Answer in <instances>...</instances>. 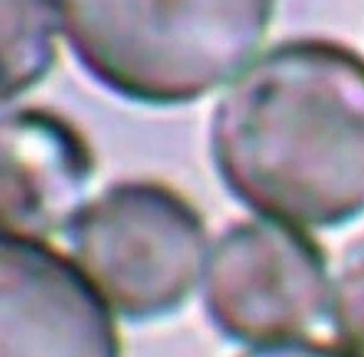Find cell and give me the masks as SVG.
Segmentation results:
<instances>
[{
	"label": "cell",
	"instance_id": "cell-1",
	"mask_svg": "<svg viewBox=\"0 0 364 357\" xmlns=\"http://www.w3.org/2000/svg\"><path fill=\"white\" fill-rule=\"evenodd\" d=\"M208 149L258 218L325 231L364 216V58L330 38L273 45L220 95Z\"/></svg>",
	"mask_w": 364,
	"mask_h": 357
},
{
	"label": "cell",
	"instance_id": "cell-2",
	"mask_svg": "<svg viewBox=\"0 0 364 357\" xmlns=\"http://www.w3.org/2000/svg\"><path fill=\"white\" fill-rule=\"evenodd\" d=\"M278 0H58L77 65L144 107H181L230 85L263 45Z\"/></svg>",
	"mask_w": 364,
	"mask_h": 357
},
{
	"label": "cell",
	"instance_id": "cell-3",
	"mask_svg": "<svg viewBox=\"0 0 364 357\" xmlns=\"http://www.w3.org/2000/svg\"><path fill=\"white\" fill-rule=\"evenodd\" d=\"M73 261L114 315L166 318L201 285L208 231L201 211L151 178L117 181L87 201L70 228Z\"/></svg>",
	"mask_w": 364,
	"mask_h": 357
},
{
	"label": "cell",
	"instance_id": "cell-4",
	"mask_svg": "<svg viewBox=\"0 0 364 357\" xmlns=\"http://www.w3.org/2000/svg\"><path fill=\"white\" fill-rule=\"evenodd\" d=\"M330 285L327 256L310 233L253 218L216 238L201 293L213 328L255 348L305 338L327 315Z\"/></svg>",
	"mask_w": 364,
	"mask_h": 357
},
{
	"label": "cell",
	"instance_id": "cell-5",
	"mask_svg": "<svg viewBox=\"0 0 364 357\" xmlns=\"http://www.w3.org/2000/svg\"><path fill=\"white\" fill-rule=\"evenodd\" d=\"M0 357H122L114 313L80 266L0 233Z\"/></svg>",
	"mask_w": 364,
	"mask_h": 357
},
{
	"label": "cell",
	"instance_id": "cell-6",
	"mask_svg": "<svg viewBox=\"0 0 364 357\" xmlns=\"http://www.w3.org/2000/svg\"><path fill=\"white\" fill-rule=\"evenodd\" d=\"M95 174V151L68 117L43 107L0 114V233L43 241L70 231Z\"/></svg>",
	"mask_w": 364,
	"mask_h": 357
},
{
	"label": "cell",
	"instance_id": "cell-7",
	"mask_svg": "<svg viewBox=\"0 0 364 357\" xmlns=\"http://www.w3.org/2000/svg\"><path fill=\"white\" fill-rule=\"evenodd\" d=\"M55 0H0V105L35 90L58 63Z\"/></svg>",
	"mask_w": 364,
	"mask_h": 357
},
{
	"label": "cell",
	"instance_id": "cell-8",
	"mask_svg": "<svg viewBox=\"0 0 364 357\" xmlns=\"http://www.w3.org/2000/svg\"><path fill=\"white\" fill-rule=\"evenodd\" d=\"M327 318L340 348L352 357H364V238L352 241L332 270Z\"/></svg>",
	"mask_w": 364,
	"mask_h": 357
},
{
	"label": "cell",
	"instance_id": "cell-9",
	"mask_svg": "<svg viewBox=\"0 0 364 357\" xmlns=\"http://www.w3.org/2000/svg\"><path fill=\"white\" fill-rule=\"evenodd\" d=\"M238 357H352L340 345L315 343V340H285V343H270V345H255L245 348L243 355Z\"/></svg>",
	"mask_w": 364,
	"mask_h": 357
}]
</instances>
